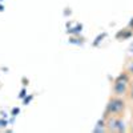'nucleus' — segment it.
<instances>
[{
  "mask_svg": "<svg viewBox=\"0 0 133 133\" xmlns=\"http://www.w3.org/2000/svg\"><path fill=\"white\" fill-rule=\"evenodd\" d=\"M127 89V76H120V79L115 84V92L117 95H123Z\"/></svg>",
  "mask_w": 133,
  "mask_h": 133,
  "instance_id": "f257e3e1",
  "label": "nucleus"
},
{
  "mask_svg": "<svg viewBox=\"0 0 133 133\" xmlns=\"http://www.w3.org/2000/svg\"><path fill=\"white\" fill-rule=\"evenodd\" d=\"M123 108H124V103L120 101V100H112L109 104V110H112L113 113L118 112V110H121Z\"/></svg>",
  "mask_w": 133,
  "mask_h": 133,
  "instance_id": "f03ea898",
  "label": "nucleus"
},
{
  "mask_svg": "<svg viewBox=\"0 0 133 133\" xmlns=\"http://www.w3.org/2000/svg\"><path fill=\"white\" fill-rule=\"evenodd\" d=\"M130 71H133V64H132V66H130Z\"/></svg>",
  "mask_w": 133,
  "mask_h": 133,
  "instance_id": "7ed1b4c3",
  "label": "nucleus"
},
{
  "mask_svg": "<svg viewBox=\"0 0 133 133\" xmlns=\"http://www.w3.org/2000/svg\"><path fill=\"white\" fill-rule=\"evenodd\" d=\"M132 98H133V88H132Z\"/></svg>",
  "mask_w": 133,
  "mask_h": 133,
  "instance_id": "20e7f679",
  "label": "nucleus"
},
{
  "mask_svg": "<svg viewBox=\"0 0 133 133\" xmlns=\"http://www.w3.org/2000/svg\"><path fill=\"white\" fill-rule=\"evenodd\" d=\"M130 25H132V27H133V20H132V23H130Z\"/></svg>",
  "mask_w": 133,
  "mask_h": 133,
  "instance_id": "39448f33",
  "label": "nucleus"
}]
</instances>
